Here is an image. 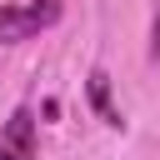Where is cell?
<instances>
[{"label":"cell","instance_id":"cell-1","mask_svg":"<svg viewBox=\"0 0 160 160\" xmlns=\"http://www.w3.org/2000/svg\"><path fill=\"white\" fill-rule=\"evenodd\" d=\"M60 20V0H15L0 5V45H20Z\"/></svg>","mask_w":160,"mask_h":160},{"label":"cell","instance_id":"cell-2","mask_svg":"<svg viewBox=\"0 0 160 160\" xmlns=\"http://www.w3.org/2000/svg\"><path fill=\"white\" fill-rule=\"evenodd\" d=\"M0 160H35V115L25 105L0 120Z\"/></svg>","mask_w":160,"mask_h":160},{"label":"cell","instance_id":"cell-3","mask_svg":"<svg viewBox=\"0 0 160 160\" xmlns=\"http://www.w3.org/2000/svg\"><path fill=\"white\" fill-rule=\"evenodd\" d=\"M85 90H90V105H95V115H100V120H105V125H115V130H120V125H125V120H120V110H115V105H110V75H105V70H100V65H95V70H90V80H85Z\"/></svg>","mask_w":160,"mask_h":160}]
</instances>
